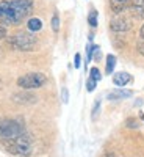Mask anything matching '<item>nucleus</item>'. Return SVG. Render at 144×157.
<instances>
[{"label": "nucleus", "mask_w": 144, "mask_h": 157, "mask_svg": "<svg viewBox=\"0 0 144 157\" xmlns=\"http://www.w3.org/2000/svg\"><path fill=\"white\" fill-rule=\"evenodd\" d=\"M33 10V0H2L0 2V24L19 25Z\"/></svg>", "instance_id": "obj_1"}, {"label": "nucleus", "mask_w": 144, "mask_h": 157, "mask_svg": "<svg viewBox=\"0 0 144 157\" xmlns=\"http://www.w3.org/2000/svg\"><path fill=\"white\" fill-rule=\"evenodd\" d=\"M5 146L9 152L19 154V155H30L31 154V138L27 134H22L13 140H5Z\"/></svg>", "instance_id": "obj_2"}, {"label": "nucleus", "mask_w": 144, "mask_h": 157, "mask_svg": "<svg viewBox=\"0 0 144 157\" xmlns=\"http://www.w3.org/2000/svg\"><path fill=\"white\" fill-rule=\"evenodd\" d=\"M8 41L17 50H35L36 46H38L36 36L31 35V33H25V32H19L16 35H13Z\"/></svg>", "instance_id": "obj_3"}, {"label": "nucleus", "mask_w": 144, "mask_h": 157, "mask_svg": "<svg viewBox=\"0 0 144 157\" xmlns=\"http://www.w3.org/2000/svg\"><path fill=\"white\" fill-rule=\"evenodd\" d=\"M24 134V126L14 120H3L0 121V137L3 140H13Z\"/></svg>", "instance_id": "obj_4"}, {"label": "nucleus", "mask_w": 144, "mask_h": 157, "mask_svg": "<svg viewBox=\"0 0 144 157\" xmlns=\"http://www.w3.org/2000/svg\"><path fill=\"white\" fill-rule=\"evenodd\" d=\"M46 75L41 72H30L17 78V85L24 90H33V88H41L46 83Z\"/></svg>", "instance_id": "obj_5"}, {"label": "nucleus", "mask_w": 144, "mask_h": 157, "mask_svg": "<svg viewBox=\"0 0 144 157\" xmlns=\"http://www.w3.org/2000/svg\"><path fill=\"white\" fill-rule=\"evenodd\" d=\"M110 27L113 32H128L130 29H132V22H130L128 19L125 17H121V16H117V17H113L111 22H110Z\"/></svg>", "instance_id": "obj_6"}, {"label": "nucleus", "mask_w": 144, "mask_h": 157, "mask_svg": "<svg viewBox=\"0 0 144 157\" xmlns=\"http://www.w3.org/2000/svg\"><path fill=\"white\" fill-rule=\"evenodd\" d=\"M130 13L136 19H144V0H130Z\"/></svg>", "instance_id": "obj_7"}, {"label": "nucleus", "mask_w": 144, "mask_h": 157, "mask_svg": "<svg viewBox=\"0 0 144 157\" xmlns=\"http://www.w3.org/2000/svg\"><path fill=\"white\" fill-rule=\"evenodd\" d=\"M130 6V0H110V8L113 13L119 14L124 10H128Z\"/></svg>", "instance_id": "obj_8"}, {"label": "nucleus", "mask_w": 144, "mask_h": 157, "mask_svg": "<svg viewBox=\"0 0 144 157\" xmlns=\"http://www.w3.org/2000/svg\"><path fill=\"white\" fill-rule=\"evenodd\" d=\"M128 82H132V75L128 72H116L113 75V83L117 85V86H124Z\"/></svg>", "instance_id": "obj_9"}, {"label": "nucleus", "mask_w": 144, "mask_h": 157, "mask_svg": "<svg viewBox=\"0 0 144 157\" xmlns=\"http://www.w3.org/2000/svg\"><path fill=\"white\" fill-rule=\"evenodd\" d=\"M133 96V91L132 90H114L108 94V99L110 101H114V99H127V98H132Z\"/></svg>", "instance_id": "obj_10"}, {"label": "nucleus", "mask_w": 144, "mask_h": 157, "mask_svg": "<svg viewBox=\"0 0 144 157\" xmlns=\"http://www.w3.org/2000/svg\"><path fill=\"white\" fill-rule=\"evenodd\" d=\"M16 102H20V104H33L36 102V96L35 94H30V93H17L13 96Z\"/></svg>", "instance_id": "obj_11"}, {"label": "nucleus", "mask_w": 144, "mask_h": 157, "mask_svg": "<svg viewBox=\"0 0 144 157\" xmlns=\"http://www.w3.org/2000/svg\"><path fill=\"white\" fill-rule=\"evenodd\" d=\"M27 27H28L30 32H39L42 29V22H41V19H38V17H31L27 22Z\"/></svg>", "instance_id": "obj_12"}, {"label": "nucleus", "mask_w": 144, "mask_h": 157, "mask_svg": "<svg viewBox=\"0 0 144 157\" xmlns=\"http://www.w3.org/2000/svg\"><path fill=\"white\" fill-rule=\"evenodd\" d=\"M116 66V57L114 55H107V68H105V74H113Z\"/></svg>", "instance_id": "obj_13"}, {"label": "nucleus", "mask_w": 144, "mask_h": 157, "mask_svg": "<svg viewBox=\"0 0 144 157\" xmlns=\"http://www.w3.org/2000/svg\"><path fill=\"white\" fill-rule=\"evenodd\" d=\"M52 30H54L55 33H58V30H60V16H58V13H54V16H52Z\"/></svg>", "instance_id": "obj_14"}, {"label": "nucleus", "mask_w": 144, "mask_h": 157, "mask_svg": "<svg viewBox=\"0 0 144 157\" xmlns=\"http://www.w3.org/2000/svg\"><path fill=\"white\" fill-rule=\"evenodd\" d=\"M88 22L91 27H96L97 25V11L96 10H91V13L88 14Z\"/></svg>", "instance_id": "obj_15"}, {"label": "nucleus", "mask_w": 144, "mask_h": 157, "mask_svg": "<svg viewBox=\"0 0 144 157\" xmlns=\"http://www.w3.org/2000/svg\"><path fill=\"white\" fill-rule=\"evenodd\" d=\"M94 49H96V46H94V44H88V47H86V64H88L91 60H93Z\"/></svg>", "instance_id": "obj_16"}, {"label": "nucleus", "mask_w": 144, "mask_h": 157, "mask_svg": "<svg viewBox=\"0 0 144 157\" xmlns=\"http://www.w3.org/2000/svg\"><path fill=\"white\" fill-rule=\"evenodd\" d=\"M89 77L93 78V80H96V82H99L100 78H102V75H100V71L97 69V68H93L89 71Z\"/></svg>", "instance_id": "obj_17"}, {"label": "nucleus", "mask_w": 144, "mask_h": 157, "mask_svg": "<svg viewBox=\"0 0 144 157\" xmlns=\"http://www.w3.org/2000/svg\"><path fill=\"white\" fill-rule=\"evenodd\" d=\"M96 83H97V82L93 80V78L89 77L88 82H86V90H88V91H94V90H96Z\"/></svg>", "instance_id": "obj_18"}, {"label": "nucleus", "mask_w": 144, "mask_h": 157, "mask_svg": "<svg viewBox=\"0 0 144 157\" xmlns=\"http://www.w3.org/2000/svg\"><path fill=\"white\" fill-rule=\"evenodd\" d=\"M99 109H100V101L97 99V101L94 102V107H93V120H96V118H97V115H99Z\"/></svg>", "instance_id": "obj_19"}, {"label": "nucleus", "mask_w": 144, "mask_h": 157, "mask_svg": "<svg viewBox=\"0 0 144 157\" xmlns=\"http://www.w3.org/2000/svg\"><path fill=\"white\" fill-rule=\"evenodd\" d=\"M61 99H63L64 104L69 102V91H68V88H63L61 90Z\"/></svg>", "instance_id": "obj_20"}, {"label": "nucleus", "mask_w": 144, "mask_h": 157, "mask_svg": "<svg viewBox=\"0 0 144 157\" xmlns=\"http://www.w3.org/2000/svg\"><path fill=\"white\" fill-rule=\"evenodd\" d=\"M80 60H82L80 54H75V57H74V66H75V69L80 68Z\"/></svg>", "instance_id": "obj_21"}, {"label": "nucleus", "mask_w": 144, "mask_h": 157, "mask_svg": "<svg viewBox=\"0 0 144 157\" xmlns=\"http://www.w3.org/2000/svg\"><path fill=\"white\" fill-rule=\"evenodd\" d=\"M127 127H138V123L135 118H130V120H127Z\"/></svg>", "instance_id": "obj_22"}, {"label": "nucleus", "mask_w": 144, "mask_h": 157, "mask_svg": "<svg viewBox=\"0 0 144 157\" xmlns=\"http://www.w3.org/2000/svg\"><path fill=\"white\" fill-rule=\"evenodd\" d=\"M5 35H6V30H5L3 25L0 24V39H3V38H5Z\"/></svg>", "instance_id": "obj_23"}, {"label": "nucleus", "mask_w": 144, "mask_h": 157, "mask_svg": "<svg viewBox=\"0 0 144 157\" xmlns=\"http://www.w3.org/2000/svg\"><path fill=\"white\" fill-rule=\"evenodd\" d=\"M138 50H139V54L144 55V41L142 43H138Z\"/></svg>", "instance_id": "obj_24"}, {"label": "nucleus", "mask_w": 144, "mask_h": 157, "mask_svg": "<svg viewBox=\"0 0 144 157\" xmlns=\"http://www.w3.org/2000/svg\"><path fill=\"white\" fill-rule=\"evenodd\" d=\"M139 36H141V39L144 41V24H142V27H141V30H139Z\"/></svg>", "instance_id": "obj_25"}, {"label": "nucleus", "mask_w": 144, "mask_h": 157, "mask_svg": "<svg viewBox=\"0 0 144 157\" xmlns=\"http://www.w3.org/2000/svg\"><path fill=\"white\" fill-rule=\"evenodd\" d=\"M141 120L144 121V113H141Z\"/></svg>", "instance_id": "obj_26"}]
</instances>
